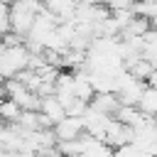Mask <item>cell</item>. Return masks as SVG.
Here are the masks:
<instances>
[{"label":"cell","instance_id":"4","mask_svg":"<svg viewBox=\"0 0 157 157\" xmlns=\"http://www.w3.org/2000/svg\"><path fill=\"white\" fill-rule=\"evenodd\" d=\"M132 137H135L132 128L123 125V123H120V120H115V118H110V120H108V125H105V132H103V140H105V142H108L113 150L130 145V142H132Z\"/></svg>","mask_w":157,"mask_h":157},{"label":"cell","instance_id":"2","mask_svg":"<svg viewBox=\"0 0 157 157\" xmlns=\"http://www.w3.org/2000/svg\"><path fill=\"white\" fill-rule=\"evenodd\" d=\"M29 66V49L27 44H17V47H5L0 52V76L15 78L17 74H22Z\"/></svg>","mask_w":157,"mask_h":157},{"label":"cell","instance_id":"8","mask_svg":"<svg viewBox=\"0 0 157 157\" xmlns=\"http://www.w3.org/2000/svg\"><path fill=\"white\" fill-rule=\"evenodd\" d=\"M91 105L98 108V110L105 113V115H115L118 108H120V101H118L115 93H96L93 101H91Z\"/></svg>","mask_w":157,"mask_h":157},{"label":"cell","instance_id":"1","mask_svg":"<svg viewBox=\"0 0 157 157\" xmlns=\"http://www.w3.org/2000/svg\"><path fill=\"white\" fill-rule=\"evenodd\" d=\"M42 10H44V5L34 2V0H17V2H12L10 5V29L27 39V34H29V29H32V25H34V20H37V15Z\"/></svg>","mask_w":157,"mask_h":157},{"label":"cell","instance_id":"6","mask_svg":"<svg viewBox=\"0 0 157 157\" xmlns=\"http://www.w3.org/2000/svg\"><path fill=\"white\" fill-rule=\"evenodd\" d=\"M39 113H42V118L54 128L59 120H64L66 118V108H64V103L59 101V96L54 93V96H47V98H42V105H39Z\"/></svg>","mask_w":157,"mask_h":157},{"label":"cell","instance_id":"7","mask_svg":"<svg viewBox=\"0 0 157 157\" xmlns=\"http://www.w3.org/2000/svg\"><path fill=\"white\" fill-rule=\"evenodd\" d=\"M22 118V105L15 103L12 98H5L0 103V123L2 125H17Z\"/></svg>","mask_w":157,"mask_h":157},{"label":"cell","instance_id":"12","mask_svg":"<svg viewBox=\"0 0 157 157\" xmlns=\"http://www.w3.org/2000/svg\"><path fill=\"white\" fill-rule=\"evenodd\" d=\"M10 32V5L0 2V39Z\"/></svg>","mask_w":157,"mask_h":157},{"label":"cell","instance_id":"10","mask_svg":"<svg viewBox=\"0 0 157 157\" xmlns=\"http://www.w3.org/2000/svg\"><path fill=\"white\" fill-rule=\"evenodd\" d=\"M125 71H128L130 76H135L137 81H145V83H147V78L152 76L155 66H152V64H150V61H147L145 56H140V59H135V61H132V64H130V66H128Z\"/></svg>","mask_w":157,"mask_h":157},{"label":"cell","instance_id":"5","mask_svg":"<svg viewBox=\"0 0 157 157\" xmlns=\"http://www.w3.org/2000/svg\"><path fill=\"white\" fill-rule=\"evenodd\" d=\"M81 157H115V150L101 140V137H93V135H83L81 137Z\"/></svg>","mask_w":157,"mask_h":157},{"label":"cell","instance_id":"14","mask_svg":"<svg viewBox=\"0 0 157 157\" xmlns=\"http://www.w3.org/2000/svg\"><path fill=\"white\" fill-rule=\"evenodd\" d=\"M5 98H7V96H5V88H2V86H0V103H2V101H5Z\"/></svg>","mask_w":157,"mask_h":157},{"label":"cell","instance_id":"13","mask_svg":"<svg viewBox=\"0 0 157 157\" xmlns=\"http://www.w3.org/2000/svg\"><path fill=\"white\" fill-rule=\"evenodd\" d=\"M140 0H110V10H135V5H137Z\"/></svg>","mask_w":157,"mask_h":157},{"label":"cell","instance_id":"3","mask_svg":"<svg viewBox=\"0 0 157 157\" xmlns=\"http://www.w3.org/2000/svg\"><path fill=\"white\" fill-rule=\"evenodd\" d=\"M52 130H54L56 142H71V140H78L81 135H86L83 118H71V115H66L64 120H59Z\"/></svg>","mask_w":157,"mask_h":157},{"label":"cell","instance_id":"11","mask_svg":"<svg viewBox=\"0 0 157 157\" xmlns=\"http://www.w3.org/2000/svg\"><path fill=\"white\" fill-rule=\"evenodd\" d=\"M135 15L150 20V22L155 25V22H157V0H140V2L135 5Z\"/></svg>","mask_w":157,"mask_h":157},{"label":"cell","instance_id":"9","mask_svg":"<svg viewBox=\"0 0 157 157\" xmlns=\"http://www.w3.org/2000/svg\"><path fill=\"white\" fill-rule=\"evenodd\" d=\"M137 108H140L145 115H150V118L157 120V86H147V88H145Z\"/></svg>","mask_w":157,"mask_h":157}]
</instances>
